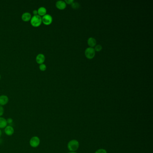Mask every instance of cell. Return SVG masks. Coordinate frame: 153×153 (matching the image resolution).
I'll list each match as a JSON object with an SVG mask.
<instances>
[{
  "label": "cell",
  "mask_w": 153,
  "mask_h": 153,
  "mask_svg": "<svg viewBox=\"0 0 153 153\" xmlns=\"http://www.w3.org/2000/svg\"><path fill=\"white\" fill-rule=\"evenodd\" d=\"M31 24L32 26L38 27L42 23V18L39 15H33L31 19Z\"/></svg>",
  "instance_id": "obj_1"
},
{
  "label": "cell",
  "mask_w": 153,
  "mask_h": 153,
  "mask_svg": "<svg viewBox=\"0 0 153 153\" xmlns=\"http://www.w3.org/2000/svg\"><path fill=\"white\" fill-rule=\"evenodd\" d=\"M79 145L80 144L78 141L76 140H72L69 142L67 145V148L71 152H75L78 149Z\"/></svg>",
  "instance_id": "obj_2"
},
{
  "label": "cell",
  "mask_w": 153,
  "mask_h": 153,
  "mask_svg": "<svg viewBox=\"0 0 153 153\" xmlns=\"http://www.w3.org/2000/svg\"><path fill=\"white\" fill-rule=\"evenodd\" d=\"M85 55L87 59H93L95 55V51L94 49L91 47L86 48L85 51Z\"/></svg>",
  "instance_id": "obj_3"
},
{
  "label": "cell",
  "mask_w": 153,
  "mask_h": 153,
  "mask_svg": "<svg viewBox=\"0 0 153 153\" xmlns=\"http://www.w3.org/2000/svg\"><path fill=\"white\" fill-rule=\"evenodd\" d=\"M31 146L33 148H36L40 144V139L38 137L34 136L31 138L29 141Z\"/></svg>",
  "instance_id": "obj_4"
},
{
  "label": "cell",
  "mask_w": 153,
  "mask_h": 153,
  "mask_svg": "<svg viewBox=\"0 0 153 153\" xmlns=\"http://www.w3.org/2000/svg\"><path fill=\"white\" fill-rule=\"evenodd\" d=\"M53 18L50 15L46 14L42 18V22L46 25H48L52 22Z\"/></svg>",
  "instance_id": "obj_5"
},
{
  "label": "cell",
  "mask_w": 153,
  "mask_h": 153,
  "mask_svg": "<svg viewBox=\"0 0 153 153\" xmlns=\"http://www.w3.org/2000/svg\"><path fill=\"white\" fill-rule=\"evenodd\" d=\"M5 133L7 136H12L14 133V129L11 126L8 125L5 128Z\"/></svg>",
  "instance_id": "obj_6"
},
{
  "label": "cell",
  "mask_w": 153,
  "mask_h": 153,
  "mask_svg": "<svg viewBox=\"0 0 153 153\" xmlns=\"http://www.w3.org/2000/svg\"><path fill=\"white\" fill-rule=\"evenodd\" d=\"M67 4L64 1H59L57 2L56 3V6L57 8L61 10H63L66 7Z\"/></svg>",
  "instance_id": "obj_7"
},
{
  "label": "cell",
  "mask_w": 153,
  "mask_h": 153,
  "mask_svg": "<svg viewBox=\"0 0 153 153\" xmlns=\"http://www.w3.org/2000/svg\"><path fill=\"white\" fill-rule=\"evenodd\" d=\"M45 56L42 54H39L36 57V61L39 64H43L45 61Z\"/></svg>",
  "instance_id": "obj_8"
},
{
  "label": "cell",
  "mask_w": 153,
  "mask_h": 153,
  "mask_svg": "<svg viewBox=\"0 0 153 153\" xmlns=\"http://www.w3.org/2000/svg\"><path fill=\"white\" fill-rule=\"evenodd\" d=\"M9 98L6 95H2L0 96V105L3 106L8 103Z\"/></svg>",
  "instance_id": "obj_9"
},
{
  "label": "cell",
  "mask_w": 153,
  "mask_h": 153,
  "mask_svg": "<svg viewBox=\"0 0 153 153\" xmlns=\"http://www.w3.org/2000/svg\"><path fill=\"white\" fill-rule=\"evenodd\" d=\"M22 19L24 22H28L32 18V15L29 12H25L22 15Z\"/></svg>",
  "instance_id": "obj_10"
},
{
  "label": "cell",
  "mask_w": 153,
  "mask_h": 153,
  "mask_svg": "<svg viewBox=\"0 0 153 153\" xmlns=\"http://www.w3.org/2000/svg\"><path fill=\"white\" fill-rule=\"evenodd\" d=\"M7 122L6 119L0 117V129H4L7 126Z\"/></svg>",
  "instance_id": "obj_11"
},
{
  "label": "cell",
  "mask_w": 153,
  "mask_h": 153,
  "mask_svg": "<svg viewBox=\"0 0 153 153\" xmlns=\"http://www.w3.org/2000/svg\"><path fill=\"white\" fill-rule=\"evenodd\" d=\"M38 15L40 16H44L46 14L47 10L44 7H40L37 10Z\"/></svg>",
  "instance_id": "obj_12"
},
{
  "label": "cell",
  "mask_w": 153,
  "mask_h": 153,
  "mask_svg": "<svg viewBox=\"0 0 153 153\" xmlns=\"http://www.w3.org/2000/svg\"><path fill=\"white\" fill-rule=\"evenodd\" d=\"M88 44L91 48H93V47L95 46L96 44V40L95 39L93 38V37H90L88 40Z\"/></svg>",
  "instance_id": "obj_13"
},
{
  "label": "cell",
  "mask_w": 153,
  "mask_h": 153,
  "mask_svg": "<svg viewBox=\"0 0 153 153\" xmlns=\"http://www.w3.org/2000/svg\"><path fill=\"white\" fill-rule=\"evenodd\" d=\"M46 66L44 64H43V63L40 65V66H39V69H40V71H45L46 70Z\"/></svg>",
  "instance_id": "obj_14"
},
{
  "label": "cell",
  "mask_w": 153,
  "mask_h": 153,
  "mask_svg": "<svg viewBox=\"0 0 153 153\" xmlns=\"http://www.w3.org/2000/svg\"><path fill=\"white\" fill-rule=\"evenodd\" d=\"M71 6L73 9H77L80 7V4L77 2H73L72 4H71Z\"/></svg>",
  "instance_id": "obj_15"
},
{
  "label": "cell",
  "mask_w": 153,
  "mask_h": 153,
  "mask_svg": "<svg viewBox=\"0 0 153 153\" xmlns=\"http://www.w3.org/2000/svg\"><path fill=\"white\" fill-rule=\"evenodd\" d=\"M94 49L95 51H97V52H99L102 49V46H101V45L98 44V45H97L96 46H95Z\"/></svg>",
  "instance_id": "obj_16"
},
{
  "label": "cell",
  "mask_w": 153,
  "mask_h": 153,
  "mask_svg": "<svg viewBox=\"0 0 153 153\" xmlns=\"http://www.w3.org/2000/svg\"><path fill=\"white\" fill-rule=\"evenodd\" d=\"M95 153H107V151L105 149H98L95 152Z\"/></svg>",
  "instance_id": "obj_17"
},
{
  "label": "cell",
  "mask_w": 153,
  "mask_h": 153,
  "mask_svg": "<svg viewBox=\"0 0 153 153\" xmlns=\"http://www.w3.org/2000/svg\"><path fill=\"white\" fill-rule=\"evenodd\" d=\"M4 112V110L3 107L0 105V117H1L3 115Z\"/></svg>",
  "instance_id": "obj_18"
},
{
  "label": "cell",
  "mask_w": 153,
  "mask_h": 153,
  "mask_svg": "<svg viewBox=\"0 0 153 153\" xmlns=\"http://www.w3.org/2000/svg\"><path fill=\"white\" fill-rule=\"evenodd\" d=\"M65 3H66V4H69V5H71L74 2V1L73 0H66L65 1Z\"/></svg>",
  "instance_id": "obj_19"
},
{
  "label": "cell",
  "mask_w": 153,
  "mask_h": 153,
  "mask_svg": "<svg viewBox=\"0 0 153 153\" xmlns=\"http://www.w3.org/2000/svg\"><path fill=\"white\" fill-rule=\"evenodd\" d=\"M6 120H7V123H9V124H11V123H13V119H11V118H8Z\"/></svg>",
  "instance_id": "obj_20"
},
{
  "label": "cell",
  "mask_w": 153,
  "mask_h": 153,
  "mask_svg": "<svg viewBox=\"0 0 153 153\" xmlns=\"http://www.w3.org/2000/svg\"><path fill=\"white\" fill-rule=\"evenodd\" d=\"M33 14H34V15H38V11H37V10H33Z\"/></svg>",
  "instance_id": "obj_21"
},
{
  "label": "cell",
  "mask_w": 153,
  "mask_h": 153,
  "mask_svg": "<svg viewBox=\"0 0 153 153\" xmlns=\"http://www.w3.org/2000/svg\"><path fill=\"white\" fill-rule=\"evenodd\" d=\"M2 131H1V130L0 129V137L2 136Z\"/></svg>",
  "instance_id": "obj_22"
},
{
  "label": "cell",
  "mask_w": 153,
  "mask_h": 153,
  "mask_svg": "<svg viewBox=\"0 0 153 153\" xmlns=\"http://www.w3.org/2000/svg\"><path fill=\"white\" fill-rule=\"evenodd\" d=\"M68 153H76V152H69Z\"/></svg>",
  "instance_id": "obj_23"
},
{
  "label": "cell",
  "mask_w": 153,
  "mask_h": 153,
  "mask_svg": "<svg viewBox=\"0 0 153 153\" xmlns=\"http://www.w3.org/2000/svg\"><path fill=\"white\" fill-rule=\"evenodd\" d=\"M1 78V75H0V79Z\"/></svg>",
  "instance_id": "obj_24"
}]
</instances>
